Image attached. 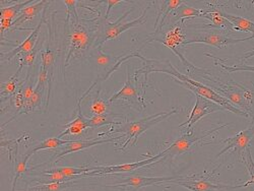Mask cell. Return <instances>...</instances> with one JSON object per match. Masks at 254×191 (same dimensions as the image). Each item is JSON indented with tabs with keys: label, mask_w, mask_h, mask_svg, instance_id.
Segmentation results:
<instances>
[{
	"label": "cell",
	"mask_w": 254,
	"mask_h": 191,
	"mask_svg": "<svg viewBox=\"0 0 254 191\" xmlns=\"http://www.w3.org/2000/svg\"><path fill=\"white\" fill-rule=\"evenodd\" d=\"M169 68H154V67H146L145 69V82H146V77L151 72H164L167 74H170L173 79H175L179 84L183 86L184 88L188 89L189 91H191L194 95H199L205 99H208L210 101H213L215 103H217L218 105H220L221 107H223L226 111L234 113L238 116L241 117H245V118H250V116L240 110L239 108H237L236 106L233 105L229 100H227L225 97H223L222 95L218 94L216 91H214L211 88H209L208 86H205V84L190 78L189 76L181 73L180 71H178V69L170 63L169 61H167Z\"/></svg>",
	"instance_id": "1"
},
{
	"label": "cell",
	"mask_w": 254,
	"mask_h": 191,
	"mask_svg": "<svg viewBox=\"0 0 254 191\" xmlns=\"http://www.w3.org/2000/svg\"><path fill=\"white\" fill-rule=\"evenodd\" d=\"M195 71L199 72L200 76L209 81L211 84L209 88L216 91L218 94H222L223 97H225L227 100H229L233 105L236 106L237 108L240 110L246 112L250 118L254 116L252 112V106H253V97L254 93L251 91L247 90L246 88L242 87L241 84L235 82V81H231L229 82H224L220 80L218 77L214 76L209 71L197 67Z\"/></svg>",
	"instance_id": "2"
},
{
	"label": "cell",
	"mask_w": 254,
	"mask_h": 191,
	"mask_svg": "<svg viewBox=\"0 0 254 191\" xmlns=\"http://www.w3.org/2000/svg\"><path fill=\"white\" fill-rule=\"evenodd\" d=\"M179 112H181L180 108H174L169 111L159 112L146 118L124 123L119 127V128L109 130L107 133H110V134L121 133L122 136H126V139L123 141V144L120 147V151H125L126 147L130 144V142H132V145H135L138 137L143 132H145L146 130L152 128L153 126L159 124L160 122L168 119L169 117H171L172 115L177 114Z\"/></svg>",
	"instance_id": "3"
},
{
	"label": "cell",
	"mask_w": 254,
	"mask_h": 191,
	"mask_svg": "<svg viewBox=\"0 0 254 191\" xmlns=\"http://www.w3.org/2000/svg\"><path fill=\"white\" fill-rule=\"evenodd\" d=\"M68 24H70V33L68 36L69 48L65 58V67L71 64L72 61L81 58L92 46L94 47L97 39V29H89L80 22H69Z\"/></svg>",
	"instance_id": "4"
},
{
	"label": "cell",
	"mask_w": 254,
	"mask_h": 191,
	"mask_svg": "<svg viewBox=\"0 0 254 191\" xmlns=\"http://www.w3.org/2000/svg\"><path fill=\"white\" fill-rule=\"evenodd\" d=\"M150 7H151V4H149L143 9L141 14L137 18L132 19L130 22H121V20H123L127 15H128L133 10V8H130L129 10L125 11V13L114 23L108 22V19H106L105 17L101 19L97 26V39L93 48L95 49L100 48L103 46L105 42L116 39L120 34L126 32L127 30H130L134 27L143 25L145 23L146 12Z\"/></svg>",
	"instance_id": "5"
},
{
	"label": "cell",
	"mask_w": 254,
	"mask_h": 191,
	"mask_svg": "<svg viewBox=\"0 0 254 191\" xmlns=\"http://www.w3.org/2000/svg\"><path fill=\"white\" fill-rule=\"evenodd\" d=\"M185 20L186 19H182V20H180V22L176 23L174 26H172L170 28V30L167 31L161 37L150 38L145 42V44L149 43V42H154V41L159 42V43H162L163 45H165L167 48L170 49L175 55H177L179 57V59L181 60L184 66H187L188 68H191V69L195 70L197 67L195 65H193L192 63H190L179 52V48L184 47V43L187 41V38H188L186 30H185Z\"/></svg>",
	"instance_id": "6"
},
{
	"label": "cell",
	"mask_w": 254,
	"mask_h": 191,
	"mask_svg": "<svg viewBox=\"0 0 254 191\" xmlns=\"http://www.w3.org/2000/svg\"><path fill=\"white\" fill-rule=\"evenodd\" d=\"M254 39V35L242 39H235L229 37L225 31L217 30V29H206L204 31L197 32L190 39L184 43V46L191 45V44H205L209 46H214L219 49H223L229 45H234L241 42L249 41Z\"/></svg>",
	"instance_id": "7"
},
{
	"label": "cell",
	"mask_w": 254,
	"mask_h": 191,
	"mask_svg": "<svg viewBox=\"0 0 254 191\" xmlns=\"http://www.w3.org/2000/svg\"><path fill=\"white\" fill-rule=\"evenodd\" d=\"M226 126H228V124H223V125L217 126L213 129L201 132V133H196L193 127L190 129H187V131L185 133H183L176 140H174L172 142V144L164 151L166 159H167V157L174 158V157H177V156L187 153L188 151L191 150V147L194 144H196V142L203 140L205 137H207L209 135L216 134L219 130H221L222 128H225Z\"/></svg>",
	"instance_id": "8"
},
{
	"label": "cell",
	"mask_w": 254,
	"mask_h": 191,
	"mask_svg": "<svg viewBox=\"0 0 254 191\" xmlns=\"http://www.w3.org/2000/svg\"><path fill=\"white\" fill-rule=\"evenodd\" d=\"M172 183L180 185L190 191H222V190H233L243 188L242 184L238 185H229L223 183H214L204 178L190 177V176H181L179 179L173 181Z\"/></svg>",
	"instance_id": "9"
},
{
	"label": "cell",
	"mask_w": 254,
	"mask_h": 191,
	"mask_svg": "<svg viewBox=\"0 0 254 191\" xmlns=\"http://www.w3.org/2000/svg\"><path fill=\"white\" fill-rule=\"evenodd\" d=\"M225 109L221 107L220 105L217 103L210 101L208 99H205L199 95H195V105L193 109L190 112L188 119L181 123L179 126L181 128H186L190 129L192 128L193 125L199 121L202 117L210 114V113H215L219 111H224Z\"/></svg>",
	"instance_id": "10"
},
{
	"label": "cell",
	"mask_w": 254,
	"mask_h": 191,
	"mask_svg": "<svg viewBox=\"0 0 254 191\" xmlns=\"http://www.w3.org/2000/svg\"><path fill=\"white\" fill-rule=\"evenodd\" d=\"M165 153L162 152L152 158L145 159L143 161H139L136 163L131 164H122V165H115V166H98V170L90 173H86V176H102V175H108V174H116V173H127L131 172L135 169L142 168L145 166H151L152 164H156L165 160Z\"/></svg>",
	"instance_id": "11"
},
{
	"label": "cell",
	"mask_w": 254,
	"mask_h": 191,
	"mask_svg": "<svg viewBox=\"0 0 254 191\" xmlns=\"http://www.w3.org/2000/svg\"><path fill=\"white\" fill-rule=\"evenodd\" d=\"M253 137H254V124L250 126L249 128L240 131L236 135L222 140V142L226 143V146L217 155V158L221 157L222 155L228 153L229 151L234 148L238 159L241 160L242 156L245 154L246 150L249 147L250 141Z\"/></svg>",
	"instance_id": "12"
},
{
	"label": "cell",
	"mask_w": 254,
	"mask_h": 191,
	"mask_svg": "<svg viewBox=\"0 0 254 191\" xmlns=\"http://www.w3.org/2000/svg\"><path fill=\"white\" fill-rule=\"evenodd\" d=\"M46 11H47V6L43 10V12H42V16H41V19H40L39 24L36 26L35 29L32 30V32L30 33V35L27 37V39L23 42V43H20L17 47H15L11 51L1 54V62L2 63L10 61L17 54L29 53V52H31L36 47L38 41H39V33L41 31L42 25H43L44 22H45Z\"/></svg>",
	"instance_id": "13"
},
{
	"label": "cell",
	"mask_w": 254,
	"mask_h": 191,
	"mask_svg": "<svg viewBox=\"0 0 254 191\" xmlns=\"http://www.w3.org/2000/svg\"><path fill=\"white\" fill-rule=\"evenodd\" d=\"M120 99L123 100L124 102L130 103V106L134 105L135 108L138 109V111H142L143 107H141V105H143V100L140 97L136 86L132 82V77L129 75L128 72H127V78L123 88L119 92H117L115 95H113L109 99V102L111 104Z\"/></svg>",
	"instance_id": "14"
},
{
	"label": "cell",
	"mask_w": 254,
	"mask_h": 191,
	"mask_svg": "<svg viewBox=\"0 0 254 191\" xmlns=\"http://www.w3.org/2000/svg\"><path fill=\"white\" fill-rule=\"evenodd\" d=\"M181 176H161V177H143V176H130L115 185H109L108 187H125V186H131L134 189H139L141 187L157 185L163 182H173L179 179Z\"/></svg>",
	"instance_id": "15"
},
{
	"label": "cell",
	"mask_w": 254,
	"mask_h": 191,
	"mask_svg": "<svg viewBox=\"0 0 254 191\" xmlns=\"http://www.w3.org/2000/svg\"><path fill=\"white\" fill-rule=\"evenodd\" d=\"M121 138H123L122 135H119V136L113 137V138H107V139H90V140H75V141L69 140L68 143L62 145V147L59 150L60 153L57 156H55L54 163H57L60 160V158L64 157L68 154L86 150V148H89V147H92L95 145L112 142V141H115V140H118Z\"/></svg>",
	"instance_id": "16"
},
{
	"label": "cell",
	"mask_w": 254,
	"mask_h": 191,
	"mask_svg": "<svg viewBox=\"0 0 254 191\" xmlns=\"http://www.w3.org/2000/svg\"><path fill=\"white\" fill-rule=\"evenodd\" d=\"M80 101H78L77 105V114L75 115L74 119L71 120L69 123L64 125V130L60 132L58 135L59 138L65 136V135H73V136H79L81 133L86 130L87 128H90V124H89V119L87 117H84V115L81 112L80 109Z\"/></svg>",
	"instance_id": "17"
},
{
	"label": "cell",
	"mask_w": 254,
	"mask_h": 191,
	"mask_svg": "<svg viewBox=\"0 0 254 191\" xmlns=\"http://www.w3.org/2000/svg\"><path fill=\"white\" fill-rule=\"evenodd\" d=\"M183 2L184 1H181V0H165V1L161 2V9L158 13L155 24V32L153 34L154 37H157L158 34L162 33L163 27L167 23V18H169L171 13Z\"/></svg>",
	"instance_id": "18"
},
{
	"label": "cell",
	"mask_w": 254,
	"mask_h": 191,
	"mask_svg": "<svg viewBox=\"0 0 254 191\" xmlns=\"http://www.w3.org/2000/svg\"><path fill=\"white\" fill-rule=\"evenodd\" d=\"M50 2L46 1V0H42V1H38L33 5L27 6L25 9L22 10V12L15 18V20H13L12 27L17 28L19 26H23L27 22H31L40 12H43L45 7Z\"/></svg>",
	"instance_id": "19"
},
{
	"label": "cell",
	"mask_w": 254,
	"mask_h": 191,
	"mask_svg": "<svg viewBox=\"0 0 254 191\" xmlns=\"http://www.w3.org/2000/svg\"><path fill=\"white\" fill-rule=\"evenodd\" d=\"M201 17L209 20L210 24L204 25V28L208 29H217V30H223V31H233L235 30L234 26H233L227 18H225L223 15H221L220 10H205Z\"/></svg>",
	"instance_id": "20"
},
{
	"label": "cell",
	"mask_w": 254,
	"mask_h": 191,
	"mask_svg": "<svg viewBox=\"0 0 254 191\" xmlns=\"http://www.w3.org/2000/svg\"><path fill=\"white\" fill-rule=\"evenodd\" d=\"M125 117L121 114L107 113L101 115H94L89 119L90 128H98L104 125H122L124 124Z\"/></svg>",
	"instance_id": "21"
},
{
	"label": "cell",
	"mask_w": 254,
	"mask_h": 191,
	"mask_svg": "<svg viewBox=\"0 0 254 191\" xmlns=\"http://www.w3.org/2000/svg\"><path fill=\"white\" fill-rule=\"evenodd\" d=\"M205 10L202 9H196L194 7L188 6L185 2H183L179 7H177L171 15L169 16V20H171L172 23H178L182 19L190 18V17H201Z\"/></svg>",
	"instance_id": "22"
},
{
	"label": "cell",
	"mask_w": 254,
	"mask_h": 191,
	"mask_svg": "<svg viewBox=\"0 0 254 191\" xmlns=\"http://www.w3.org/2000/svg\"><path fill=\"white\" fill-rule=\"evenodd\" d=\"M98 170L97 167H58V168H52L45 170L43 173L45 174H53V173H59L62 175H65L68 177H74L77 175H82L86 173H90Z\"/></svg>",
	"instance_id": "23"
},
{
	"label": "cell",
	"mask_w": 254,
	"mask_h": 191,
	"mask_svg": "<svg viewBox=\"0 0 254 191\" xmlns=\"http://www.w3.org/2000/svg\"><path fill=\"white\" fill-rule=\"evenodd\" d=\"M220 13L225 18H227L233 26H234L235 30L242 31V32H248V33H251L252 35H254V23L251 22V20H249L245 17L239 16V15L231 14V13L222 11V10H220Z\"/></svg>",
	"instance_id": "24"
},
{
	"label": "cell",
	"mask_w": 254,
	"mask_h": 191,
	"mask_svg": "<svg viewBox=\"0 0 254 191\" xmlns=\"http://www.w3.org/2000/svg\"><path fill=\"white\" fill-rule=\"evenodd\" d=\"M33 0H27L19 3H15L13 5L7 7H1L0 9V19H9L12 20L14 17L16 18L23 9H25L30 3H34Z\"/></svg>",
	"instance_id": "25"
},
{
	"label": "cell",
	"mask_w": 254,
	"mask_h": 191,
	"mask_svg": "<svg viewBox=\"0 0 254 191\" xmlns=\"http://www.w3.org/2000/svg\"><path fill=\"white\" fill-rule=\"evenodd\" d=\"M68 142H69V140H63L59 137H50V138L44 139L43 141H41L40 143H38L34 147L30 148V150L26 154L31 157L32 155H34L35 153H37L39 151L47 150V148H58V147L64 145Z\"/></svg>",
	"instance_id": "26"
},
{
	"label": "cell",
	"mask_w": 254,
	"mask_h": 191,
	"mask_svg": "<svg viewBox=\"0 0 254 191\" xmlns=\"http://www.w3.org/2000/svg\"><path fill=\"white\" fill-rule=\"evenodd\" d=\"M97 95L92 101L90 110L94 115H101V114H107L110 111V102L109 100H105L101 96L100 89L96 93Z\"/></svg>",
	"instance_id": "27"
},
{
	"label": "cell",
	"mask_w": 254,
	"mask_h": 191,
	"mask_svg": "<svg viewBox=\"0 0 254 191\" xmlns=\"http://www.w3.org/2000/svg\"><path fill=\"white\" fill-rule=\"evenodd\" d=\"M42 44H40V41H38V43L36 45V47L29 53H26V54H23L22 56H20L19 58V65H18V69L16 71V73H14V76L17 77L19 75V73L22 72V69L26 66H32L34 64V62L36 61V58H37V55L39 52H41V48H42Z\"/></svg>",
	"instance_id": "28"
},
{
	"label": "cell",
	"mask_w": 254,
	"mask_h": 191,
	"mask_svg": "<svg viewBox=\"0 0 254 191\" xmlns=\"http://www.w3.org/2000/svg\"><path fill=\"white\" fill-rule=\"evenodd\" d=\"M23 82L18 83V77H15L12 75L6 82H2L0 86V95H1L2 101L4 99L9 100L11 97H13L17 92V87L20 86Z\"/></svg>",
	"instance_id": "29"
},
{
	"label": "cell",
	"mask_w": 254,
	"mask_h": 191,
	"mask_svg": "<svg viewBox=\"0 0 254 191\" xmlns=\"http://www.w3.org/2000/svg\"><path fill=\"white\" fill-rule=\"evenodd\" d=\"M75 183L70 182H57L50 184H39L37 186L30 187L28 191H66L68 188L74 186Z\"/></svg>",
	"instance_id": "30"
},
{
	"label": "cell",
	"mask_w": 254,
	"mask_h": 191,
	"mask_svg": "<svg viewBox=\"0 0 254 191\" xmlns=\"http://www.w3.org/2000/svg\"><path fill=\"white\" fill-rule=\"evenodd\" d=\"M241 161L245 165L247 171H248V174L250 176V180L247 181V182H244L242 184L243 188L244 187H249V186L254 188V160H253V157H252V154H251V151H250V147L247 148L245 154L241 158Z\"/></svg>",
	"instance_id": "31"
},
{
	"label": "cell",
	"mask_w": 254,
	"mask_h": 191,
	"mask_svg": "<svg viewBox=\"0 0 254 191\" xmlns=\"http://www.w3.org/2000/svg\"><path fill=\"white\" fill-rule=\"evenodd\" d=\"M96 50H97V53L94 55V58H95V60L97 62V64L102 66V67H108L111 64H114V63L119 59L117 57H114L111 54L105 53L102 50V47L97 48Z\"/></svg>",
	"instance_id": "32"
},
{
	"label": "cell",
	"mask_w": 254,
	"mask_h": 191,
	"mask_svg": "<svg viewBox=\"0 0 254 191\" xmlns=\"http://www.w3.org/2000/svg\"><path fill=\"white\" fill-rule=\"evenodd\" d=\"M63 3L66 6V18H65V24H68L69 22H75L79 23V17L76 11V3L77 1L75 0H64Z\"/></svg>",
	"instance_id": "33"
},
{
	"label": "cell",
	"mask_w": 254,
	"mask_h": 191,
	"mask_svg": "<svg viewBox=\"0 0 254 191\" xmlns=\"http://www.w3.org/2000/svg\"><path fill=\"white\" fill-rule=\"evenodd\" d=\"M215 63L217 65H220L222 68L226 69L228 72H236V71H250V72H254V66L251 65H234V66H227L223 63H220L218 61H215Z\"/></svg>",
	"instance_id": "34"
},
{
	"label": "cell",
	"mask_w": 254,
	"mask_h": 191,
	"mask_svg": "<svg viewBox=\"0 0 254 191\" xmlns=\"http://www.w3.org/2000/svg\"><path fill=\"white\" fill-rule=\"evenodd\" d=\"M103 2H105V3H107V4H108L107 10H106V15H105V18H106V19H108V17H109V14H110V11H111L112 7L117 6V5L121 4V3H125V2H127V1H124V0H106V1H103Z\"/></svg>",
	"instance_id": "35"
},
{
	"label": "cell",
	"mask_w": 254,
	"mask_h": 191,
	"mask_svg": "<svg viewBox=\"0 0 254 191\" xmlns=\"http://www.w3.org/2000/svg\"><path fill=\"white\" fill-rule=\"evenodd\" d=\"M251 57H254V50H252L250 52H247L240 60H245V59H248V58H251Z\"/></svg>",
	"instance_id": "36"
}]
</instances>
